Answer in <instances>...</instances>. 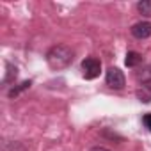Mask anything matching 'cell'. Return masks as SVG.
I'll list each match as a JSON object with an SVG mask.
<instances>
[{"instance_id": "obj_5", "label": "cell", "mask_w": 151, "mask_h": 151, "mask_svg": "<svg viewBox=\"0 0 151 151\" xmlns=\"http://www.w3.org/2000/svg\"><path fill=\"white\" fill-rule=\"evenodd\" d=\"M137 96H139L140 101L149 103L151 101V84H140V87L137 91Z\"/></svg>"}, {"instance_id": "obj_8", "label": "cell", "mask_w": 151, "mask_h": 151, "mask_svg": "<svg viewBox=\"0 0 151 151\" xmlns=\"http://www.w3.org/2000/svg\"><path fill=\"white\" fill-rule=\"evenodd\" d=\"M137 9H139V13L140 14H144V16H151V0H142V2H139L137 4Z\"/></svg>"}, {"instance_id": "obj_11", "label": "cell", "mask_w": 151, "mask_h": 151, "mask_svg": "<svg viewBox=\"0 0 151 151\" xmlns=\"http://www.w3.org/2000/svg\"><path fill=\"white\" fill-rule=\"evenodd\" d=\"M89 151H109L107 147H100V146H96V147H91Z\"/></svg>"}, {"instance_id": "obj_4", "label": "cell", "mask_w": 151, "mask_h": 151, "mask_svg": "<svg viewBox=\"0 0 151 151\" xmlns=\"http://www.w3.org/2000/svg\"><path fill=\"white\" fill-rule=\"evenodd\" d=\"M132 34L137 39H146L151 36V23L149 22H139L132 27Z\"/></svg>"}, {"instance_id": "obj_10", "label": "cell", "mask_w": 151, "mask_h": 151, "mask_svg": "<svg viewBox=\"0 0 151 151\" xmlns=\"http://www.w3.org/2000/svg\"><path fill=\"white\" fill-rule=\"evenodd\" d=\"M142 123H144V126L151 132V114H146V116L142 117Z\"/></svg>"}, {"instance_id": "obj_3", "label": "cell", "mask_w": 151, "mask_h": 151, "mask_svg": "<svg viewBox=\"0 0 151 151\" xmlns=\"http://www.w3.org/2000/svg\"><path fill=\"white\" fill-rule=\"evenodd\" d=\"M105 80H107V86L112 87V89H123L124 84H126V78H124L123 71H121L119 68H114V66L107 69V77H105Z\"/></svg>"}, {"instance_id": "obj_9", "label": "cell", "mask_w": 151, "mask_h": 151, "mask_svg": "<svg viewBox=\"0 0 151 151\" xmlns=\"http://www.w3.org/2000/svg\"><path fill=\"white\" fill-rule=\"evenodd\" d=\"M30 86H32V82H30V80H27V82H22V84H20L18 87H13V89L9 91V98H14V96H18V94L22 93V91L29 89Z\"/></svg>"}, {"instance_id": "obj_1", "label": "cell", "mask_w": 151, "mask_h": 151, "mask_svg": "<svg viewBox=\"0 0 151 151\" xmlns=\"http://www.w3.org/2000/svg\"><path fill=\"white\" fill-rule=\"evenodd\" d=\"M73 50L68 45H55L46 53V62L52 69H64L73 62Z\"/></svg>"}, {"instance_id": "obj_6", "label": "cell", "mask_w": 151, "mask_h": 151, "mask_svg": "<svg viewBox=\"0 0 151 151\" xmlns=\"http://www.w3.org/2000/svg\"><path fill=\"white\" fill-rule=\"evenodd\" d=\"M124 62H126V66H128V68H135V66H139V64L142 62V55H140V53H137V52H128V53H126Z\"/></svg>"}, {"instance_id": "obj_7", "label": "cell", "mask_w": 151, "mask_h": 151, "mask_svg": "<svg viewBox=\"0 0 151 151\" xmlns=\"http://www.w3.org/2000/svg\"><path fill=\"white\" fill-rule=\"evenodd\" d=\"M6 69H7V73H6V77H4V84L14 82L16 77H18V69H16V66H13L11 62H7V64H6Z\"/></svg>"}, {"instance_id": "obj_2", "label": "cell", "mask_w": 151, "mask_h": 151, "mask_svg": "<svg viewBox=\"0 0 151 151\" xmlns=\"http://www.w3.org/2000/svg\"><path fill=\"white\" fill-rule=\"evenodd\" d=\"M101 73V62L96 57H87L82 62V75L86 80H94Z\"/></svg>"}]
</instances>
